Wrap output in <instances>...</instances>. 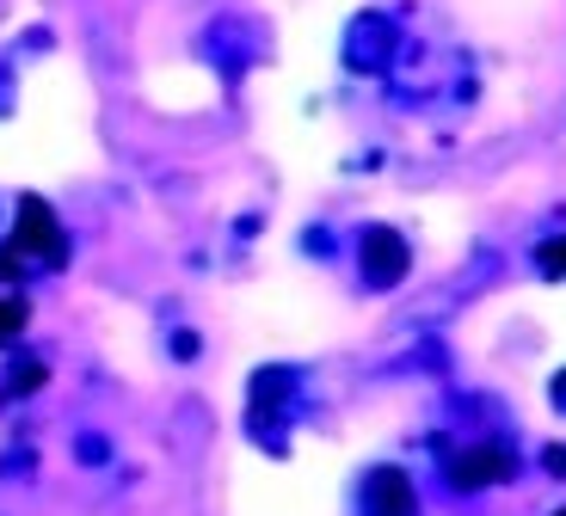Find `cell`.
<instances>
[{
  "label": "cell",
  "mask_w": 566,
  "mask_h": 516,
  "mask_svg": "<svg viewBox=\"0 0 566 516\" xmlns=\"http://www.w3.org/2000/svg\"><path fill=\"white\" fill-rule=\"evenodd\" d=\"M13 252L19 259H43V265H62V259H69V234H62V222L50 215L43 197H25V203H19Z\"/></svg>",
  "instance_id": "cell-1"
},
{
  "label": "cell",
  "mask_w": 566,
  "mask_h": 516,
  "mask_svg": "<svg viewBox=\"0 0 566 516\" xmlns=\"http://www.w3.org/2000/svg\"><path fill=\"white\" fill-rule=\"evenodd\" d=\"M364 277L376 283V289L407 277V240L388 234V228H369L364 234Z\"/></svg>",
  "instance_id": "cell-3"
},
{
  "label": "cell",
  "mask_w": 566,
  "mask_h": 516,
  "mask_svg": "<svg viewBox=\"0 0 566 516\" xmlns=\"http://www.w3.org/2000/svg\"><path fill=\"white\" fill-rule=\"evenodd\" d=\"M19 265H25V259H19V252H13V246L0 252V283H13V277H19Z\"/></svg>",
  "instance_id": "cell-7"
},
{
  "label": "cell",
  "mask_w": 566,
  "mask_h": 516,
  "mask_svg": "<svg viewBox=\"0 0 566 516\" xmlns=\"http://www.w3.org/2000/svg\"><path fill=\"white\" fill-rule=\"evenodd\" d=\"M511 467H517V461H511L499 443L462 449V455H450V486H462V492H481V486H499V480H511Z\"/></svg>",
  "instance_id": "cell-2"
},
{
  "label": "cell",
  "mask_w": 566,
  "mask_h": 516,
  "mask_svg": "<svg viewBox=\"0 0 566 516\" xmlns=\"http://www.w3.org/2000/svg\"><path fill=\"white\" fill-rule=\"evenodd\" d=\"M38 381H43V364H25V369H19V376H13V388L25 393V388H38Z\"/></svg>",
  "instance_id": "cell-8"
},
{
  "label": "cell",
  "mask_w": 566,
  "mask_h": 516,
  "mask_svg": "<svg viewBox=\"0 0 566 516\" xmlns=\"http://www.w3.org/2000/svg\"><path fill=\"white\" fill-rule=\"evenodd\" d=\"M554 516H566V510H554Z\"/></svg>",
  "instance_id": "cell-10"
},
{
  "label": "cell",
  "mask_w": 566,
  "mask_h": 516,
  "mask_svg": "<svg viewBox=\"0 0 566 516\" xmlns=\"http://www.w3.org/2000/svg\"><path fill=\"white\" fill-rule=\"evenodd\" d=\"M364 516H412V480L400 467H376L364 486Z\"/></svg>",
  "instance_id": "cell-4"
},
{
  "label": "cell",
  "mask_w": 566,
  "mask_h": 516,
  "mask_svg": "<svg viewBox=\"0 0 566 516\" xmlns=\"http://www.w3.org/2000/svg\"><path fill=\"white\" fill-rule=\"evenodd\" d=\"M554 400L566 406V369H560V376H554Z\"/></svg>",
  "instance_id": "cell-9"
},
{
  "label": "cell",
  "mask_w": 566,
  "mask_h": 516,
  "mask_svg": "<svg viewBox=\"0 0 566 516\" xmlns=\"http://www.w3.org/2000/svg\"><path fill=\"white\" fill-rule=\"evenodd\" d=\"M25 320H31L25 295H0V345H7V338H19V333H25Z\"/></svg>",
  "instance_id": "cell-5"
},
{
  "label": "cell",
  "mask_w": 566,
  "mask_h": 516,
  "mask_svg": "<svg viewBox=\"0 0 566 516\" xmlns=\"http://www.w3.org/2000/svg\"><path fill=\"white\" fill-rule=\"evenodd\" d=\"M536 265H542V277H566V234L548 240V246L536 252Z\"/></svg>",
  "instance_id": "cell-6"
}]
</instances>
